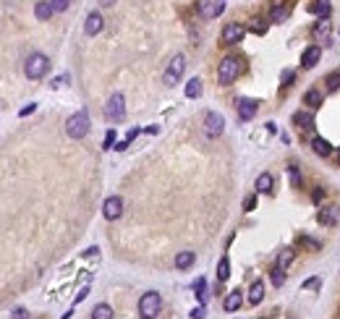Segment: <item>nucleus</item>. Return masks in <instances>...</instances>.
Returning <instances> with one entry per match:
<instances>
[{
  "label": "nucleus",
  "instance_id": "21",
  "mask_svg": "<svg viewBox=\"0 0 340 319\" xmlns=\"http://www.w3.org/2000/svg\"><path fill=\"white\" fill-rule=\"evenodd\" d=\"M340 220V209L338 207H330V209H324L322 215H319V223L322 225H335Z\"/></svg>",
  "mask_w": 340,
  "mask_h": 319
},
{
  "label": "nucleus",
  "instance_id": "34",
  "mask_svg": "<svg viewBox=\"0 0 340 319\" xmlns=\"http://www.w3.org/2000/svg\"><path fill=\"white\" fill-rule=\"evenodd\" d=\"M304 291H319V277H312V280H304Z\"/></svg>",
  "mask_w": 340,
  "mask_h": 319
},
{
  "label": "nucleus",
  "instance_id": "12",
  "mask_svg": "<svg viewBox=\"0 0 340 319\" xmlns=\"http://www.w3.org/2000/svg\"><path fill=\"white\" fill-rule=\"evenodd\" d=\"M319 58H322V50H319V45H312V47H306L304 50V55H301V66H306V68H312L319 63Z\"/></svg>",
  "mask_w": 340,
  "mask_h": 319
},
{
  "label": "nucleus",
  "instance_id": "41",
  "mask_svg": "<svg viewBox=\"0 0 340 319\" xmlns=\"http://www.w3.org/2000/svg\"><path fill=\"white\" fill-rule=\"evenodd\" d=\"M128 144H131V141H126V139H123V141H118L113 149H118V152H126V149H128Z\"/></svg>",
  "mask_w": 340,
  "mask_h": 319
},
{
  "label": "nucleus",
  "instance_id": "16",
  "mask_svg": "<svg viewBox=\"0 0 340 319\" xmlns=\"http://www.w3.org/2000/svg\"><path fill=\"white\" fill-rule=\"evenodd\" d=\"M272 186H275V181H272L270 173H262L256 178V194H272Z\"/></svg>",
  "mask_w": 340,
  "mask_h": 319
},
{
  "label": "nucleus",
  "instance_id": "23",
  "mask_svg": "<svg viewBox=\"0 0 340 319\" xmlns=\"http://www.w3.org/2000/svg\"><path fill=\"white\" fill-rule=\"evenodd\" d=\"M92 319H113V309L108 303H97L92 309Z\"/></svg>",
  "mask_w": 340,
  "mask_h": 319
},
{
  "label": "nucleus",
  "instance_id": "38",
  "mask_svg": "<svg viewBox=\"0 0 340 319\" xmlns=\"http://www.w3.org/2000/svg\"><path fill=\"white\" fill-rule=\"evenodd\" d=\"M207 317V311H204V306H196L194 311H191V319H204Z\"/></svg>",
  "mask_w": 340,
  "mask_h": 319
},
{
  "label": "nucleus",
  "instance_id": "33",
  "mask_svg": "<svg viewBox=\"0 0 340 319\" xmlns=\"http://www.w3.org/2000/svg\"><path fill=\"white\" fill-rule=\"evenodd\" d=\"M270 277H272V285H277V288H280V285H283V280H285L280 267H275V270H272V275H270Z\"/></svg>",
  "mask_w": 340,
  "mask_h": 319
},
{
  "label": "nucleus",
  "instance_id": "8",
  "mask_svg": "<svg viewBox=\"0 0 340 319\" xmlns=\"http://www.w3.org/2000/svg\"><path fill=\"white\" fill-rule=\"evenodd\" d=\"M244 34H246V29H244V24H225L223 26V45H236V42H241L244 40Z\"/></svg>",
  "mask_w": 340,
  "mask_h": 319
},
{
  "label": "nucleus",
  "instance_id": "31",
  "mask_svg": "<svg viewBox=\"0 0 340 319\" xmlns=\"http://www.w3.org/2000/svg\"><path fill=\"white\" fill-rule=\"evenodd\" d=\"M293 120H296V123H301V128H312V118L304 115V113H296V115H293Z\"/></svg>",
  "mask_w": 340,
  "mask_h": 319
},
{
  "label": "nucleus",
  "instance_id": "36",
  "mask_svg": "<svg viewBox=\"0 0 340 319\" xmlns=\"http://www.w3.org/2000/svg\"><path fill=\"white\" fill-rule=\"evenodd\" d=\"M254 207H256V196H246V199H244V209L251 212Z\"/></svg>",
  "mask_w": 340,
  "mask_h": 319
},
{
  "label": "nucleus",
  "instance_id": "47",
  "mask_svg": "<svg viewBox=\"0 0 340 319\" xmlns=\"http://www.w3.org/2000/svg\"><path fill=\"white\" fill-rule=\"evenodd\" d=\"M338 160H340V155H338Z\"/></svg>",
  "mask_w": 340,
  "mask_h": 319
},
{
  "label": "nucleus",
  "instance_id": "32",
  "mask_svg": "<svg viewBox=\"0 0 340 319\" xmlns=\"http://www.w3.org/2000/svg\"><path fill=\"white\" fill-rule=\"evenodd\" d=\"M338 87H340V73H330L327 76V89H330V92H335Z\"/></svg>",
  "mask_w": 340,
  "mask_h": 319
},
{
  "label": "nucleus",
  "instance_id": "27",
  "mask_svg": "<svg viewBox=\"0 0 340 319\" xmlns=\"http://www.w3.org/2000/svg\"><path fill=\"white\" fill-rule=\"evenodd\" d=\"M285 16H288V11H285L283 5H275V8H272V13H270V19L275 21V24H283Z\"/></svg>",
  "mask_w": 340,
  "mask_h": 319
},
{
  "label": "nucleus",
  "instance_id": "22",
  "mask_svg": "<svg viewBox=\"0 0 340 319\" xmlns=\"http://www.w3.org/2000/svg\"><path fill=\"white\" fill-rule=\"evenodd\" d=\"M327 34H330V21H327V16H322L314 24V40H324Z\"/></svg>",
  "mask_w": 340,
  "mask_h": 319
},
{
  "label": "nucleus",
  "instance_id": "30",
  "mask_svg": "<svg viewBox=\"0 0 340 319\" xmlns=\"http://www.w3.org/2000/svg\"><path fill=\"white\" fill-rule=\"evenodd\" d=\"M50 5H52V11H55V13H63V11H68L71 0H50Z\"/></svg>",
  "mask_w": 340,
  "mask_h": 319
},
{
  "label": "nucleus",
  "instance_id": "1",
  "mask_svg": "<svg viewBox=\"0 0 340 319\" xmlns=\"http://www.w3.org/2000/svg\"><path fill=\"white\" fill-rule=\"evenodd\" d=\"M50 71V58L47 55H42V52H32V55L26 58V63H24V73H26V79H42L45 73Z\"/></svg>",
  "mask_w": 340,
  "mask_h": 319
},
{
  "label": "nucleus",
  "instance_id": "25",
  "mask_svg": "<svg viewBox=\"0 0 340 319\" xmlns=\"http://www.w3.org/2000/svg\"><path fill=\"white\" fill-rule=\"evenodd\" d=\"M199 94H202V81L199 79H191L186 84V97H188V100H196Z\"/></svg>",
  "mask_w": 340,
  "mask_h": 319
},
{
  "label": "nucleus",
  "instance_id": "44",
  "mask_svg": "<svg viewBox=\"0 0 340 319\" xmlns=\"http://www.w3.org/2000/svg\"><path fill=\"white\" fill-rule=\"evenodd\" d=\"M13 319H26V311L24 309H16V311H13Z\"/></svg>",
  "mask_w": 340,
  "mask_h": 319
},
{
  "label": "nucleus",
  "instance_id": "4",
  "mask_svg": "<svg viewBox=\"0 0 340 319\" xmlns=\"http://www.w3.org/2000/svg\"><path fill=\"white\" fill-rule=\"evenodd\" d=\"M238 73H241V60L238 58H223V63H220V68H217V81H220L223 87H228V84H233V81L238 79Z\"/></svg>",
  "mask_w": 340,
  "mask_h": 319
},
{
  "label": "nucleus",
  "instance_id": "5",
  "mask_svg": "<svg viewBox=\"0 0 340 319\" xmlns=\"http://www.w3.org/2000/svg\"><path fill=\"white\" fill-rule=\"evenodd\" d=\"M105 118H108L110 123H120V120L126 118V100L120 92H115L108 100V105H105Z\"/></svg>",
  "mask_w": 340,
  "mask_h": 319
},
{
  "label": "nucleus",
  "instance_id": "42",
  "mask_svg": "<svg viewBox=\"0 0 340 319\" xmlns=\"http://www.w3.org/2000/svg\"><path fill=\"white\" fill-rule=\"evenodd\" d=\"M136 136H139V128H131V131H128V134H126V141H134V139H136Z\"/></svg>",
  "mask_w": 340,
  "mask_h": 319
},
{
  "label": "nucleus",
  "instance_id": "11",
  "mask_svg": "<svg viewBox=\"0 0 340 319\" xmlns=\"http://www.w3.org/2000/svg\"><path fill=\"white\" fill-rule=\"evenodd\" d=\"M102 26H105V19H102V13L92 11V13H89V16H87L84 32H87L89 37H94V34H100V32H102Z\"/></svg>",
  "mask_w": 340,
  "mask_h": 319
},
{
  "label": "nucleus",
  "instance_id": "10",
  "mask_svg": "<svg viewBox=\"0 0 340 319\" xmlns=\"http://www.w3.org/2000/svg\"><path fill=\"white\" fill-rule=\"evenodd\" d=\"M225 11V3L223 0H199V13L202 19H215Z\"/></svg>",
  "mask_w": 340,
  "mask_h": 319
},
{
  "label": "nucleus",
  "instance_id": "46",
  "mask_svg": "<svg viewBox=\"0 0 340 319\" xmlns=\"http://www.w3.org/2000/svg\"><path fill=\"white\" fill-rule=\"evenodd\" d=\"M97 3H100V5H105V8H108V5H113V3H115V0H97Z\"/></svg>",
  "mask_w": 340,
  "mask_h": 319
},
{
  "label": "nucleus",
  "instance_id": "39",
  "mask_svg": "<svg viewBox=\"0 0 340 319\" xmlns=\"http://www.w3.org/2000/svg\"><path fill=\"white\" fill-rule=\"evenodd\" d=\"M113 141H115V131H108V136H105V149H113Z\"/></svg>",
  "mask_w": 340,
  "mask_h": 319
},
{
  "label": "nucleus",
  "instance_id": "2",
  "mask_svg": "<svg viewBox=\"0 0 340 319\" xmlns=\"http://www.w3.org/2000/svg\"><path fill=\"white\" fill-rule=\"evenodd\" d=\"M66 134L71 136V139H84V136L89 134V115H87V110L73 113V115L66 120Z\"/></svg>",
  "mask_w": 340,
  "mask_h": 319
},
{
  "label": "nucleus",
  "instance_id": "14",
  "mask_svg": "<svg viewBox=\"0 0 340 319\" xmlns=\"http://www.w3.org/2000/svg\"><path fill=\"white\" fill-rule=\"evenodd\" d=\"M312 149H314V155H319V157H330L332 155V144L327 139H322V136H314L312 139Z\"/></svg>",
  "mask_w": 340,
  "mask_h": 319
},
{
  "label": "nucleus",
  "instance_id": "6",
  "mask_svg": "<svg viewBox=\"0 0 340 319\" xmlns=\"http://www.w3.org/2000/svg\"><path fill=\"white\" fill-rule=\"evenodd\" d=\"M186 71V58L183 55H176L170 60V66H168V71L162 73V84L165 87H176L178 81H181V76H183Z\"/></svg>",
  "mask_w": 340,
  "mask_h": 319
},
{
  "label": "nucleus",
  "instance_id": "29",
  "mask_svg": "<svg viewBox=\"0 0 340 319\" xmlns=\"http://www.w3.org/2000/svg\"><path fill=\"white\" fill-rule=\"evenodd\" d=\"M194 291H196V298H199L202 303L207 301V283H204V277L202 280H196V285H194Z\"/></svg>",
  "mask_w": 340,
  "mask_h": 319
},
{
  "label": "nucleus",
  "instance_id": "3",
  "mask_svg": "<svg viewBox=\"0 0 340 319\" xmlns=\"http://www.w3.org/2000/svg\"><path fill=\"white\" fill-rule=\"evenodd\" d=\"M160 309H162L160 293L149 291V293H144V296L139 298V317H141V319H155L157 314H160Z\"/></svg>",
  "mask_w": 340,
  "mask_h": 319
},
{
  "label": "nucleus",
  "instance_id": "19",
  "mask_svg": "<svg viewBox=\"0 0 340 319\" xmlns=\"http://www.w3.org/2000/svg\"><path fill=\"white\" fill-rule=\"evenodd\" d=\"M194 262H196V254H194V251H181V254L176 256V267H178V270H188Z\"/></svg>",
  "mask_w": 340,
  "mask_h": 319
},
{
  "label": "nucleus",
  "instance_id": "35",
  "mask_svg": "<svg viewBox=\"0 0 340 319\" xmlns=\"http://www.w3.org/2000/svg\"><path fill=\"white\" fill-rule=\"evenodd\" d=\"M251 29H254L256 34H264V32H267V24H262L259 19H254V24H251Z\"/></svg>",
  "mask_w": 340,
  "mask_h": 319
},
{
  "label": "nucleus",
  "instance_id": "13",
  "mask_svg": "<svg viewBox=\"0 0 340 319\" xmlns=\"http://www.w3.org/2000/svg\"><path fill=\"white\" fill-rule=\"evenodd\" d=\"M256 115V100H238V118L251 120Z\"/></svg>",
  "mask_w": 340,
  "mask_h": 319
},
{
  "label": "nucleus",
  "instance_id": "17",
  "mask_svg": "<svg viewBox=\"0 0 340 319\" xmlns=\"http://www.w3.org/2000/svg\"><path fill=\"white\" fill-rule=\"evenodd\" d=\"M241 303H244V296H241V291H233V293H228L225 296V301H223V306H225V311H236Z\"/></svg>",
  "mask_w": 340,
  "mask_h": 319
},
{
  "label": "nucleus",
  "instance_id": "40",
  "mask_svg": "<svg viewBox=\"0 0 340 319\" xmlns=\"http://www.w3.org/2000/svg\"><path fill=\"white\" fill-rule=\"evenodd\" d=\"M293 79H296V73H293V71H283V84H285V87H288Z\"/></svg>",
  "mask_w": 340,
  "mask_h": 319
},
{
  "label": "nucleus",
  "instance_id": "45",
  "mask_svg": "<svg viewBox=\"0 0 340 319\" xmlns=\"http://www.w3.org/2000/svg\"><path fill=\"white\" fill-rule=\"evenodd\" d=\"M37 110V105L32 102V105H29V108H24V110H21V115H29V113H34Z\"/></svg>",
  "mask_w": 340,
  "mask_h": 319
},
{
  "label": "nucleus",
  "instance_id": "15",
  "mask_svg": "<svg viewBox=\"0 0 340 319\" xmlns=\"http://www.w3.org/2000/svg\"><path fill=\"white\" fill-rule=\"evenodd\" d=\"M52 13H55V11H52L50 0H40V3L34 5V16L40 19V21H47V19L52 16Z\"/></svg>",
  "mask_w": 340,
  "mask_h": 319
},
{
  "label": "nucleus",
  "instance_id": "37",
  "mask_svg": "<svg viewBox=\"0 0 340 319\" xmlns=\"http://www.w3.org/2000/svg\"><path fill=\"white\" fill-rule=\"evenodd\" d=\"M291 183L296 186V188L301 186V176H298V168H291Z\"/></svg>",
  "mask_w": 340,
  "mask_h": 319
},
{
  "label": "nucleus",
  "instance_id": "9",
  "mask_svg": "<svg viewBox=\"0 0 340 319\" xmlns=\"http://www.w3.org/2000/svg\"><path fill=\"white\" fill-rule=\"evenodd\" d=\"M102 215L108 220H118L123 215V199H120V196H108L102 204Z\"/></svg>",
  "mask_w": 340,
  "mask_h": 319
},
{
  "label": "nucleus",
  "instance_id": "7",
  "mask_svg": "<svg viewBox=\"0 0 340 319\" xmlns=\"http://www.w3.org/2000/svg\"><path fill=\"white\" fill-rule=\"evenodd\" d=\"M225 131V118L220 115V113L209 110L207 115H204V134L209 136V139H217Z\"/></svg>",
  "mask_w": 340,
  "mask_h": 319
},
{
  "label": "nucleus",
  "instance_id": "18",
  "mask_svg": "<svg viewBox=\"0 0 340 319\" xmlns=\"http://www.w3.org/2000/svg\"><path fill=\"white\" fill-rule=\"evenodd\" d=\"M262 298H264V283H262V280H256V283L249 288V303H254V306H256V303H262Z\"/></svg>",
  "mask_w": 340,
  "mask_h": 319
},
{
  "label": "nucleus",
  "instance_id": "28",
  "mask_svg": "<svg viewBox=\"0 0 340 319\" xmlns=\"http://www.w3.org/2000/svg\"><path fill=\"white\" fill-rule=\"evenodd\" d=\"M291 262H293V251H291V249H285V251H283L280 256H277V264H275V267H280V270H285V267H288Z\"/></svg>",
  "mask_w": 340,
  "mask_h": 319
},
{
  "label": "nucleus",
  "instance_id": "26",
  "mask_svg": "<svg viewBox=\"0 0 340 319\" xmlns=\"http://www.w3.org/2000/svg\"><path fill=\"white\" fill-rule=\"evenodd\" d=\"M304 102H306V105H312V108H317V105L322 102V94L317 92V89H309V92L304 94Z\"/></svg>",
  "mask_w": 340,
  "mask_h": 319
},
{
  "label": "nucleus",
  "instance_id": "24",
  "mask_svg": "<svg viewBox=\"0 0 340 319\" xmlns=\"http://www.w3.org/2000/svg\"><path fill=\"white\" fill-rule=\"evenodd\" d=\"M228 277H230V262H228V256H223L220 264H217V280H220V283H225Z\"/></svg>",
  "mask_w": 340,
  "mask_h": 319
},
{
  "label": "nucleus",
  "instance_id": "43",
  "mask_svg": "<svg viewBox=\"0 0 340 319\" xmlns=\"http://www.w3.org/2000/svg\"><path fill=\"white\" fill-rule=\"evenodd\" d=\"M87 293H89V288H81V293L76 296V303H81V301H84V298H87Z\"/></svg>",
  "mask_w": 340,
  "mask_h": 319
},
{
  "label": "nucleus",
  "instance_id": "20",
  "mask_svg": "<svg viewBox=\"0 0 340 319\" xmlns=\"http://www.w3.org/2000/svg\"><path fill=\"white\" fill-rule=\"evenodd\" d=\"M309 13H319V16H327L330 13V0H314V3L306 5Z\"/></svg>",
  "mask_w": 340,
  "mask_h": 319
}]
</instances>
